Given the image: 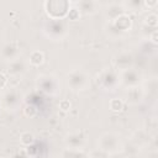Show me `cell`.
<instances>
[{"label": "cell", "instance_id": "1", "mask_svg": "<svg viewBox=\"0 0 158 158\" xmlns=\"http://www.w3.org/2000/svg\"><path fill=\"white\" fill-rule=\"evenodd\" d=\"M44 9L47 15L52 20H62L65 17L70 10V2L63 1V0H57V1H46L44 2Z\"/></svg>", "mask_w": 158, "mask_h": 158}, {"label": "cell", "instance_id": "2", "mask_svg": "<svg viewBox=\"0 0 158 158\" xmlns=\"http://www.w3.org/2000/svg\"><path fill=\"white\" fill-rule=\"evenodd\" d=\"M99 149L105 152V153H114V152H117L121 143H120V139H118V136L115 135V133H111V132H107V133H104L100 138H99Z\"/></svg>", "mask_w": 158, "mask_h": 158}, {"label": "cell", "instance_id": "3", "mask_svg": "<svg viewBox=\"0 0 158 158\" xmlns=\"http://www.w3.org/2000/svg\"><path fill=\"white\" fill-rule=\"evenodd\" d=\"M88 83V77L83 70H73L68 75V84L72 90H81Z\"/></svg>", "mask_w": 158, "mask_h": 158}, {"label": "cell", "instance_id": "4", "mask_svg": "<svg viewBox=\"0 0 158 158\" xmlns=\"http://www.w3.org/2000/svg\"><path fill=\"white\" fill-rule=\"evenodd\" d=\"M2 105L6 110H15L20 105V96L17 91L10 90L2 95Z\"/></svg>", "mask_w": 158, "mask_h": 158}, {"label": "cell", "instance_id": "5", "mask_svg": "<svg viewBox=\"0 0 158 158\" xmlns=\"http://www.w3.org/2000/svg\"><path fill=\"white\" fill-rule=\"evenodd\" d=\"M99 7H100V4L98 1H93V0H83V1L77 2V10L84 15L95 14Z\"/></svg>", "mask_w": 158, "mask_h": 158}, {"label": "cell", "instance_id": "6", "mask_svg": "<svg viewBox=\"0 0 158 158\" xmlns=\"http://www.w3.org/2000/svg\"><path fill=\"white\" fill-rule=\"evenodd\" d=\"M139 78H141L139 74L136 70H133V69H126L121 74V81L126 86H130V88H133V86L138 85Z\"/></svg>", "mask_w": 158, "mask_h": 158}, {"label": "cell", "instance_id": "7", "mask_svg": "<svg viewBox=\"0 0 158 158\" xmlns=\"http://www.w3.org/2000/svg\"><path fill=\"white\" fill-rule=\"evenodd\" d=\"M111 25L115 30H117L118 32H123V31H127L130 27H131V19L130 16L125 12L120 16H117L116 19H114L111 21Z\"/></svg>", "mask_w": 158, "mask_h": 158}, {"label": "cell", "instance_id": "8", "mask_svg": "<svg viewBox=\"0 0 158 158\" xmlns=\"http://www.w3.org/2000/svg\"><path fill=\"white\" fill-rule=\"evenodd\" d=\"M38 85H40L41 90H43L46 93H54L57 90V80H56V78H53L51 75L41 77L38 80Z\"/></svg>", "mask_w": 158, "mask_h": 158}, {"label": "cell", "instance_id": "9", "mask_svg": "<svg viewBox=\"0 0 158 158\" xmlns=\"http://www.w3.org/2000/svg\"><path fill=\"white\" fill-rule=\"evenodd\" d=\"M46 28H48V35L53 38H58L64 33V26L59 20H53L49 23H47Z\"/></svg>", "mask_w": 158, "mask_h": 158}, {"label": "cell", "instance_id": "10", "mask_svg": "<svg viewBox=\"0 0 158 158\" xmlns=\"http://www.w3.org/2000/svg\"><path fill=\"white\" fill-rule=\"evenodd\" d=\"M101 83H102V85H104L105 88H107V89H114V88L117 85V83H118V78H117V75L115 74V72H112V70H106V72H104L102 75H101Z\"/></svg>", "mask_w": 158, "mask_h": 158}, {"label": "cell", "instance_id": "11", "mask_svg": "<svg viewBox=\"0 0 158 158\" xmlns=\"http://www.w3.org/2000/svg\"><path fill=\"white\" fill-rule=\"evenodd\" d=\"M67 142V146L68 148H72V149H81L83 146H84V137L79 133H73V135H69L65 139Z\"/></svg>", "mask_w": 158, "mask_h": 158}, {"label": "cell", "instance_id": "12", "mask_svg": "<svg viewBox=\"0 0 158 158\" xmlns=\"http://www.w3.org/2000/svg\"><path fill=\"white\" fill-rule=\"evenodd\" d=\"M132 62H133V57H132L131 53H127V52L121 53V54L117 56V58H116V65H117V68L121 69V70L128 69V68L131 67Z\"/></svg>", "mask_w": 158, "mask_h": 158}, {"label": "cell", "instance_id": "13", "mask_svg": "<svg viewBox=\"0 0 158 158\" xmlns=\"http://www.w3.org/2000/svg\"><path fill=\"white\" fill-rule=\"evenodd\" d=\"M1 54L5 59L7 60H15L17 59V56H19V49L15 44L12 43H7L2 47V51H1Z\"/></svg>", "mask_w": 158, "mask_h": 158}, {"label": "cell", "instance_id": "14", "mask_svg": "<svg viewBox=\"0 0 158 158\" xmlns=\"http://www.w3.org/2000/svg\"><path fill=\"white\" fill-rule=\"evenodd\" d=\"M125 14V7L122 4H117V2H114V4H110L107 6V15L110 16L111 21L114 19H116L117 16Z\"/></svg>", "mask_w": 158, "mask_h": 158}, {"label": "cell", "instance_id": "15", "mask_svg": "<svg viewBox=\"0 0 158 158\" xmlns=\"http://www.w3.org/2000/svg\"><path fill=\"white\" fill-rule=\"evenodd\" d=\"M141 99H142V91L139 90V88H137V86L130 88V90L127 93V101L131 104H137L141 101Z\"/></svg>", "mask_w": 158, "mask_h": 158}, {"label": "cell", "instance_id": "16", "mask_svg": "<svg viewBox=\"0 0 158 158\" xmlns=\"http://www.w3.org/2000/svg\"><path fill=\"white\" fill-rule=\"evenodd\" d=\"M25 63L21 60V59H15V60H12L11 62V64H10V69H9V72L11 73V74H20V73H22V72H25Z\"/></svg>", "mask_w": 158, "mask_h": 158}, {"label": "cell", "instance_id": "17", "mask_svg": "<svg viewBox=\"0 0 158 158\" xmlns=\"http://www.w3.org/2000/svg\"><path fill=\"white\" fill-rule=\"evenodd\" d=\"M62 158H85V154L81 152V149L67 148V149L63 151Z\"/></svg>", "mask_w": 158, "mask_h": 158}, {"label": "cell", "instance_id": "18", "mask_svg": "<svg viewBox=\"0 0 158 158\" xmlns=\"http://www.w3.org/2000/svg\"><path fill=\"white\" fill-rule=\"evenodd\" d=\"M30 63L32 65H40L42 62H43V53L40 52V51H33L31 54H30Z\"/></svg>", "mask_w": 158, "mask_h": 158}, {"label": "cell", "instance_id": "19", "mask_svg": "<svg viewBox=\"0 0 158 158\" xmlns=\"http://www.w3.org/2000/svg\"><path fill=\"white\" fill-rule=\"evenodd\" d=\"M157 22H158V16H157L156 14H148V15L144 17V23L148 25V26L156 27V26H157Z\"/></svg>", "mask_w": 158, "mask_h": 158}, {"label": "cell", "instance_id": "20", "mask_svg": "<svg viewBox=\"0 0 158 158\" xmlns=\"http://www.w3.org/2000/svg\"><path fill=\"white\" fill-rule=\"evenodd\" d=\"M20 141H21L22 144L28 146V144H31V143L33 142V136H32L30 132H23V133L20 136Z\"/></svg>", "mask_w": 158, "mask_h": 158}, {"label": "cell", "instance_id": "21", "mask_svg": "<svg viewBox=\"0 0 158 158\" xmlns=\"http://www.w3.org/2000/svg\"><path fill=\"white\" fill-rule=\"evenodd\" d=\"M110 109L112 111H120L122 109V101L120 99H117V98L116 99H112L110 101Z\"/></svg>", "mask_w": 158, "mask_h": 158}, {"label": "cell", "instance_id": "22", "mask_svg": "<svg viewBox=\"0 0 158 158\" xmlns=\"http://www.w3.org/2000/svg\"><path fill=\"white\" fill-rule=\"evenodd\" d=\"M60 109L62 110H64V111H67V110H69L70 109V104H69V101H67V100H63V101H60Z\"/></svg>", "mask_w": 158, "mask_h": 158}, {"label": "cell", "instance_id": "23", "mask_svg": "<svg viewBox=\"0 0 158 158\" xmlns=\"http://www.w3.org/2000/svg\"><path fill=\"white\" fill-rule=\"evenodd\" d=\"M5 84H6V78H5V75H4V74H1V73H0V89H1V88H4V86H5Z\"/></svg>", "mask_w": 158, "mask_h": 158}, {"label": "cell", "instance_id": "24", "mask_svg": "<svg viewBox=\"0 0 158 158\" xmlns=\"http://www.w3.org/2000/svg\"><path fill=\"white\" fill-rule=\"evenodd\" d=\"M143 5H146V6H148V7H152V6L157 5V1H156V0H153V1H144Z\"/></svg>", "mask_w": 158, "mask_h": 158}]
</instances>
